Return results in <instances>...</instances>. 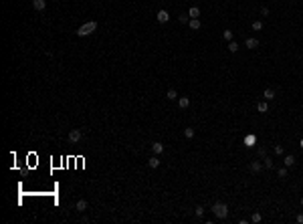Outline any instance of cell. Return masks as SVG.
Returning a JSON list of instances; mask_svg holds the SVG:
<instances>
[{
  "label": "cell",
  "mask_w": 303,
  "mask_h": 224,
  "mask_svg": "<svg viewBox=\"0 0 303 224\" xmlns=\"http://www.w3.org/2000/svg\"><path fill=\"white\" fill-rule=\"evenodd\" d=\"M212 214H214V218H218V220H224V218L229 216V206L224 202H216V204H212Z\"/></svg>",
  "instance_id": "obj_1"
},
{
  "label": "cell",
  "mask_w": 303,
  "mask_h": 224,
  "mask_svg": "<svg viewBox=\"0 0 303 224\" xmlns=\"http://www.w3.org/2000/svg\"><path fill=\"white\" fill-rule=\"evenodd\" d=\"M95 30H97V22L89 20V22H85V24H81V26L77 28V36H89V34L95 33Z\"/></svg>",
  "instance_id": "obj_2"
},
{
  "label": "cell",
  "mask_w": 303,
  "mask_h": 224,
  "mask_svg": "<svg viewBox=\"0 0 303 224\" xmlns=\"http://www.w3.org/2000/svg\"><path fill=\"white\" fill-rule=\"evenodd\" d=\"M81 137H83V131H81V129H71V131H69V142L71 143H79Z\"/></svg>",
  "instance_id": "obj_3"
},
{
  "label": "cell",
  "mask_w": 303,
  "mask_h": 224,
  "mask_svg": "<svg viewBox=\"0 0 303 224\" xmlns=\"http://www.w3.org/2000/svg\"><path fill=\"white\" fill-rule=\"evenodd\" d=\"M152 151H154V156H162V154H164V143L154 142L152 143Z\"/></svg>",
  "instance_id": "obj_4"
},
{
  "label": "cell",
  "mask_w": 303,
  "mask_h": 224,
  "mask_svg": "<svg viewBox=\"0 0 303 224\" xmlns=\"http://www.w3.org/2000/svg\"><path fill=\"white\" fill-rule=\"evenodd\" d=\"M249 168H251V172H253V174H261V172H263V163L255 160V162H251Z\"/></svg>",
  "instance_id": "obj_5"
},
{
  "label": "cell",
  "mask_w": 303,
  "mask_h": 224,
  "mask_svg": "<svg viewBox=\"0 0 303 224\" xmlns=\"http://www.w3.org/2000/svg\"><path fill=\"white\" fill-rule=\"evenodd\" d=\"M87 206H89L87 200H83V198H81V200H77V204H75V210H77V212H85V210H87Z\"/></svg>",
  "instance_id": "obj_6"
},
{
  "label": "cell",
  "mask_w": 303,
  "mask_h": 224,
  "mask_svg": "<svg viewBox=\"0 0 303 224\" xmlns=\"http://www.w3.org/2000/svg\"><path fill=\"white\" fill-rule=\"evenodd\" d=\"M168 20H170V14L166 12V10H158V22L164 24V22H168Z\"/></svg>",
  "instance_id": "obj_7"
},
{
  "label": "cell",
  "mask_w": 303,
  "mask_h": 224,
  "mask_svg": "<svg viewBox=\"0 0 303 224\" xmlns=\"http://www.w3.org/2000/svg\"><path fill=\"white\" fill-rule=\"evenodd\" d=\"M255 143H257V135H255V133H249V135L245 137V145H247V148H253Z\"/></svg>",
  "instance_id": "obj_8"
},
{
  "label": "cell",
  "mask_w": 303,
  "mask_h": 224,
  "mask_svg": "<svg viewBox=\"0 0 303 224\" xmlns=\"http://www.w3.org/2000/svg\"><path fill=\"white\" fill-rule=\"evenodd\" d=\"M33 6L39 10V12H43L45 8H47V0H33Z\"/></svg>",
  "instance_id": "obj_9"
},
{
  "label": "cell",
  "mask_w": 303,
  "mask_h": 224,
  "mask_svg": "<svg viewBox=\"0 0 303 224\" xmlns=\"http://www.w3.org/2000/svg\"><path fill=\"white\" fill-rule=\"evenodd\" d=\"M148 166L152 168V170H156V168L160 166V156H152V157L148 160Z\"/></svg>",
  "instance_id": "obj_10"
},
{
  "label": "cell",
  "mask_w": 303,
  "mask_h": 224,
  "mask_svg": "<svg viewBox=\"0 0 303 224\" xmlns=\"http://www.w3.org/2000/svg\"><path fill=\"white\" fill-rule=\"evenodd\" d=\"M178 107L180 109L190 107V97H180V99H178Z\"/></svg>",
  "instance_id": "obj_11"
},
{
  "label": "cell",
  "mask_w": 303,
  "mask_h": 224,
  "mask_svg": "<svg viewBox=\"0 0 303 224\" xmlns=\"http://www.w3.org/2000/svg\"><path fill=\"white\" fill-rule=\"evenodd\" d=\"M245 47H247V48H257V47H259V41L251 36V39H247V41H245Z\"/></svg>",
  "instance_id": "obj_12"
},
{
  "label": "cell",
  "mask_w": 303,
  "mask_h": 224,
  "mask_svg": "<svg viewBox=\"0 0 303 224\" xmlns=\"http://www.w3.org/2000/svg\"><path fill=\"white\" fill-rule=\"evenodd\" d=\"M283 163H285V168H291V166H295V156H285V160H283Z\"/></svg>",
  "instance_id": "obj_13"
},
{
  "label": "cell",
  "mask_w": 303,
  "mask_h": 224,
  "mask_svg": "<svg viewBox=\"0 0 303 224\" xmlns=\"http://www.w3.org/2000/svg\"><path fill=\"white\" fill-rule=\"evenodd\" d=\"M188 16H190V18H198V16H200V8H198V6H190Z\"/></svg>",
  "instance_id": "obj_14"
},
{
  "label": "cell",
  "mask_w": 303,
  "mask_h": 224,
  "mask_svg": "<svg viewBox=\"0 0 303 224\" xmlns=\"http://www.w3.org/2000/svg\"><path fill=\"white\" fill-rule=\"evenodd\" d=\"M263 168H265V170H273V160H271L269 156L263 157Z\"/></svg>",
  "instance_id": "obj_15"
},
{
  "label": "cell",
  "mask_w": 303,
  "mask_h": 224,
  "mask_svg": "<svg viewBox=\"0 0 303 224\" xmlns=\"http://www.w3.org/2000/svg\"><path fill=\"white\" fill-rule=\"evenodd\" d=\"M188 26L192 28V30H198L202 24H200V20H198V18H190V20H188Z\"/></svg>",
  "instance_id": "obj_16"
},
{
  "label": "cell",
  "mask_w": 303,
  "mask_h": 224,
  "mask_svg": "<svg viewBox=\"0 0 303 224\" xmlns=\"http://www.w3.org/2000/svg\"><path fill=\"white\" fill-rule=\"evenodd\" d=\"M257 109H259L261 113H265V111L269 109V105H267V99H265V101H259V103H257Z\"/></svg>",
  "instance_id": "obj_17"
},
{
  "label": "cell",
  "mask_w": 303,
  "mask_h": 224,
  "mask_svg": "<svg viewBox=\"0 0 303 224\" xmlns=\"http://www.w3.org/2000/svg\"><path fill=\"white\" fill-rule=\"evenodd\" d=\"M263 97H265L267 101H271V99L275 97V91H273V89H265V93H263Z\"/></svg>",
  "instance_id": "obj_18"
},
{
  "label": "cell",
  "mask_w": 303,
  "mask_h": 224,
  "mask_svg": "<svg viewBox=\"0 0 303 224\" xmlns=\"http://www.w3.org/2000/svg\"><path fill=\"white\" fill-rule=\"evenodd\" d=\"M166 97H168L170 101H174V99H178V93H176V89H168V93H166Z\"/></svg>",
  "instance_id": "obj_19"
},
{
  "label": "cell",
  "mask_w": 303,
  "mask_h": 224,
  "mask_svg": "<svg viewBox=\"0 0 303 224\" xmlns=\"http://www.w3.org/2000/svg\"><path fill=\"white\" fill-rule=\"evenodd\" d=\"M232 36H235V34H232V30H229V28L222 33V39H224V41H229V42L232 41Z\"/></svg>",
  "instance_id": "obj_20"
},
{
  "label": "cell",
  "mask_w": 303,
  "mask_h": 224,
  "mask_svg": "<svg viewBox=\"0 0 303 224\" xmlns=\"http://www.w3.org/2000/svg\"><path fill=\"white\" fill-rule=\"evenodd\" d=\"M184 137H186V139H192V137H194V129L186 127V129H184Z\"/></svg>",
  "instance_id": "obj_21"
},
{
  "label": "cell",
  "mask_w": 303,
  "mask_h": 224,
  "mask_svg": "<svg viewBox=\"0 0 303 224\" xmlns=\"http://www.w3.org/2000/svg\"><path fill=\"white\" fill-rule=\"evenodd\" d=\"M194 214H196L198 218H202V216H204V206H196V208H194Z\"/></svg>",
  "instance_id": "obj_22"
},
{
  "label": "cell",
  "mask_w": 303,
  "mask_h": 224,
  "mask_svg": "<svg viewBox=\"0 0 303 224\" xmlns=\"http://www.w3.org/2000/svg\"><path fill=\"white\" fill-rule=\"evenodd\" d=\"M229 51H230V53H236V51H238V42L230 41V42H229Z\"/></svg>",
  "instance_id": "obj_23"
},
{
  "label": "cell",
  "mask_w": 303,
  "mask_h": 224,
  "mask_svg": "<svg viewBox=\"0 0 303 224\" xmlns=\"http://www.w3.org/2000/svg\"><path fill=\"white\" fill-rule=\"evenodd\" d=\"M261 220H263V216L259 214V212H255V214L251 216V222H261Z\"/></svg>",
  "instance_id": "obj_24"
},
{
  "label": "cell",
  "mask_w": 303,
  "mask_h": 224,
  "mask_svg": "<svg viewBox=\"0 0 303 224\" xmlns=\"http://www.w3.org/2000/svg\"><path fill=\"white\" fill-rule=\"evenodd\" d=\"M253 30H263V22L261 20H255V22H253Z\"/></svg>",
  "instance_id": "obj_25"
},
{
  "label": "cell",
  "mask_w": 303,
  "mask_h": 224,
  "mask_svg": "<svg viewBox=\"0 0 303 224\" xmlns=\"http://www.w3.org/2000/svg\"><path fill=\"white\" fill-rule=\"evenodd\" d=\"M178 20H180V22H188L190 18H188V14H180V16H178Z\"/></svg>",
  "instance_id": "obj_26"
},
{
  "label": "cell",
  "mask_w": 303,
  "mask_h": 224,
  "mask_svg": "<svg viewBox=\"0 0 303 224\" xmlns=\"http://www.w3.org/2000/svg\"><path fill=\"white\" fill-rule=\"evenodd\" d=\"M257 154H259V157H265V156H267V149H265V148H259V151H257Z\"/></svg>",
  "instance_id": "obj_27"
},
{
  "label": "cell",
  "mask_w": 303,
  "mask_h": 224,
  "mask_svg": "<svg viewBox=\"0 0 303 224\" xmlns=\"http://www.w3.org/2000/svg\"><path fill=\"white\" fill-rule=\"evenodd\" d=\"M277 174H279V178H285V176H287V168H281Z\"/></svg>",
  "instance_id": "obj_28"
},
{
  "label": "cell",
  "mask_w": 303,
  "mask_h": 224,
  "mask_svg": "<svg viewBox=\"0 0 303 224\" xmlns=\"http://www.w3.org/2000/svg\"><path fill=\"white\" fill-rule=\"evenodd\" d=\"M275 154L277 156H283V145H275Z\"/></svg>",
  "instance_id": "obj_29"
},
{
  "label": "cell",
  "mask_w": 303,
  "mask_h": 224,
  "mask_svg": "<svg viewBox=\"0 0 303 224\" xmlns=\"http://www.w3.org/2000/svg\"><path fill=\"white\" fill-rule=\"evenodd\" d=\"M261 14H263V16H269V8L263 6V8H261Z\"/></svg>",
  "instance_id": "obj_30"
},
{
  "label": "cell",
  "mask_w": 303,
  "mask_h": 224,
  "mask_svg": "<svg viewBox=\"0 0 303 224\" xmlns=\"http://www.w3.org/2000/svg\"><path fill=\"white\" fill-rule=\"evenodd\" d=\"M297 222H303V214H297Z\"/></svg>",
  "instance_id": "obj_31"
},
{
  "label": "cell",
  "mask_w": 303,
  "mask_h": 224,
  "mask_svg": "<svg viewBox=\"0 0 303 224\" xmlns=\"http://www.w3.org/2000/svg\"><path fill=\"white\" fill-rule=\"evenodd\" d=\"M301 206H303V198H301Z\"/></svg>",
  "instance_id": "obj_32"
},
{
  "label": "cell",
  "mask_w": 303,
  "mask_h": 224,
  "mask_svg": "<svg viewBox=\"0 0 303 224\" xmlns=\"http://www.w3.org/2000/svg\"><path fill=\"white\" fill-rule=\"evenodd\" d=\"M301 148H303V139H301Z\"/></svg>",
  "instance_id": "obj_33"
}]
</instances>
